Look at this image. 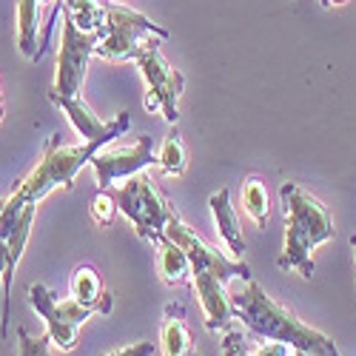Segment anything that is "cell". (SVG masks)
I'll return each mask as SVG.
<instances>
[{"mask_svg":"<svg viewBox=\"0 0 356 356\" xmlns=\"http://www.w3.org/2000/svg\"><path fill=\"white\" fill-rule=\"evenodd\" d=\"M49 100H51V106H57V108H60L69 117L72 129L83 140H117V137H123L129 131V126H131L129 111H120L111 123H103L97 114H92V108L86 106V100L80 95L77 97H66V95H57L54 88H51Z\"/></svg>","mask_w":356,"mask_h":356,"instance_id":"obj_12","label":"cell"},{"mask_svg":"<svg viewBox=\"0 0 356 356\" xmlns=\"http://www.w3.org/2000/svg\"><path fill=\"white\" fill-rule=\"evenodd\" d=\"M88 214H92V220L97 222V225H111V220H114V214H117V202L111 200V194L108 191H97V197L92 200V205H88Z\"/></svg>","mask_w":356,"mask_h":356,"instance_id":"obj_22","label":"cell"},{"mask_svg":"<svg viewBox=\"0 0 356 356\" xmlns=\"http://www.w3.org/2000/svg\"><path fill=\"white\" fill-rule=\"evenodd\" d=\"M231 308H234V316L243 319L245 328L259 339L285 342L288 348L302 350L308 356H339V348L328 334L296 319V314L280 305L254 280H245L243 291L231 293Z\"/></svg>","mask_w":356,"mask_h":356,"instance_id":"obj_1","label":"cell"},{"mask_svg":"<svg viewBox=\"0 0 356 356\" xmlns=\"http://www.w3.org/2000/svg\"><path fill=\"white\" fill-rule=\"evenodd\" d=\"M35 211L38 205H12L6 200V205L0 209V282H3V316H0V339L9 337V325H12V280H15V268L20 262V254L29 243V234H32V222H35Z\"/></svg>","mask_w":356,"mask_h":356,"instance_id":"obj_8","label":"cell"},{"mask_svg":"<svg viewBox=\"0 0 356 356\" xmlns=\"http://www.w3.org/2000/svg\"><path fill=\"white\" fill-rule=\"evenodd\" d=\"M63 15L74 20V26L86 35H97L106 23V3L103 0H60Z\"/></svg>","mask_w":356,"mask_h":356,"instance_id":"obj_19","label":"cell"},{"mask_svg":"<svg viewBox=\"0 0 356 356\" xmlns=\"http://www.w3.org/2000/svg\"><path fill=\"white\" fill-rule=\"evenodd\" d=\"M243 209L259 228L265 225V220H268V188H265L262 177H248L243 183Z\"/></svg>","mask_w":356,"mask_h":356,"instance_id":"obj_20","label":"cell"},{"mask_svg":"<svg viewBox=\"0 0 356 356\" xmlns=\"http://www.w3.org/2000/svg\"><path fill=\"white\" fill-rule=\"evenodd\" d=\"M134 63L145 80V111L148 114H163L165 123H177L180 120V97H183V88H186V77L180 74V69H174L165 54L160 51V38H148Z\"/></svg>","mask_w":356,"mask_h":356,"instance_id":"obj_5","label":"cell"},{"mask_svg":"<svg viewBox=\"0 0 356 356\" xmlns=\"http://www.w3.org/2000/svg\"><path fill=\"white\" fill-rule=\"evenodd\" d=\"M293 356H308V353H302V350H293Z\"/></svg>","mask_w":356,"mask_h":356,"instance_id":"obj_30","label":"cell"},{"mask_svg":"<svg viewBox=\"0 0 356 356\" xmlns=\"http://www.w3.org/2000/svg\"><path fill=\"white\" fill-rule=\"evenodd\" d=\"M63 43H60V54H57V74H54V92L66 95V97H77L83 80H86V69H88V57L97 49V35H86L74 26V20L69 15H63Z\"/></svg>","mask_w":356,"mask_h":356,"instance_id":"obj_9","label":"cell"},{"mask_svg":"<svg viewBox=\"0 0 356 356\" xmlns=\"http://www.w3.org/2000/svg\"><path fill=\"white\" fill-rule=\"evenodd\" d=\"M350 248H353V257H356V236H350Z\"/></svg>","mask_w":356,"mask_h":356,"instance_id":"obj_28","label":"cell"},{"mask_svg":"<svg viewBox=\"0 0 356 356\" xmlns=\"http://www.w3.org/2000/svg\"><path fill=\"white\" fill-rule=\"evenodd\" d=\"M117 202V211H123L134 231L148 243H160L165 236V225L177 217L168 205L165 194L154 186V180L145 171L131 174L123 188H106Z\"/></svg>","mask_w":356,"mask_h":356,"instance_id":"obj_4","label":"cell"},{"mask_svg":"<svg viewBox=\"0 0 356 356\" xmlns=\"http://www.w3.org/2000/svg\"><path fill=\"white\" fill-rule=\"evenodd\" d=\"M0 92H3V86H0Z\"/></svg>","mask_w":356,"mask_h":356,"instance_id":"obj_32","label":"cell"},{"mask_svg":"<svg viewBox=\"0 0 356 356\" xmlns=\"http://www.w3.org/2000/svg\"><path fill=\"white\" fill-rule=\"evenodd\" d=\"M49 334L32 337L26 328H17V356H49Z\"/></svg>","mask_w":356,"mask_h":356,"instance_id":"obj_24","label":"cell"},{"mask_svg":"<svg viewBox=\"0 0 356 356\" xmlns=\"http://www.w3.org/2000/svg\"><path fill=\"white\" fill-rule=\"evenodd\" d=\"M220 350H222V356H251V339L243 331L228 328V331H222Z\"/></svg>","mask_w":356,"mask_h":356,"instance_id":"obj_23","label":"cell"},{"mask_svg":"<svg viewBox=\"0 0 356 356\" xmlns=\"http://www.w3.org/2000/svg\"><path fill=\"white\" fill-rule=\"evenodd\" d=\"M38 29H40V0H17V49L26 60L38 63Z\"/></svg>","mask_w":356,"mask_h":356,"instance_id":"obj_18","label":"cell"},{"mask_svg":"<svg viewBox=\"0 0 356 356\" xmlns=\"http://www.w3.org/2000/svg\"><path fill=\"white\" fill-rule=\"evenodd\" d=\"M280 200L285 211V245H282L277 265H280V271H296L305 280H311L316 271V265H314L316 245L337 236L334 220L328 209L311 191H305L296 183H282Z\"/></svg>","mask_w":356,"mask_h":356,"instance_id":"obj_2","label":"cell"},{"mask_svg":"<svg viewBox=\"0 0 356 356\" xmlns=\"http://www.w3.org/2000/svg\"><path fill=\"white\" fill-rule=\"evenodd\" d=\"M154 353H157V345L154 342H134V345H126V348L108 350L103 356H154Z\"/></svg>","mask_w":356,"mask_h":356,"instance_id":"obj_25","label":"cell"},{"mask_svg":"<svg viewBox=\"0 0 356 356\" xmlns=\"http://www.w3.org/2000/svg\"><path fill=\"white\" fill-rule=\"evenodd\" d=\"M191 285H194V293L202 305V314H205V328L211 334H220V331H228L231 322L236 319L234 316V308H231V291H228V280L217 271H209V268H197L191 271Z\"/></svg>","mask_w":356,"mask_h":356,"instance_id":"obj_13","label":"cell"},{"mask_svg":"<svg viewBox=\"0 0 356 356\" xmlns=\"http://www.w3.org/2000/svg\"><path fill=\"white\" fill-rule=\"evenodd\" d=\"M97 38L100 40L95 54H100L103 60H111V63H123V60H134L140 46L148 38L168 40V32L163 26L152 23V17H145L129 6L106 3V23L97 32Z\"/></svg>","mask_w":356,"mask_h":356,"instance_id":"obj_6","label":"cell"},{"mask_svg":"<svg viewBox=\"0 0 356 356\" xmlns=\"http://www.w3.org/2000/svg\"><path fill=\"white\" fill-rule=\"evenodd\" d=\"M0 123H3V103H0Z\"/></svg>","mask_w":356,"mask_h":356,"instance_id":"obj_29","label":"cell"},{"mask_svg":"<svg viewBox=\"0 0 356 356\" xmlns=\"http://www.w3.org/2000/svg\"><path fill=\"white\" fill-rule=\"evenodd\" d=\"M111 143L114 140H83L80 145H66L60 140V134H51L43 145V157L15 186L9 202L17 205V209H23V205H38L54 188L72 191L77 171L86 163H92V157L100 152L103 145H111Z\"/></svg>","mask_w":356,"mask_h":356,"instance_id":"obj_3","label":"cell"},{"mask_svg":"<svg viewBox=\"0 0 356 356\" xmlns=\"http://www.w3.org/2000/svg\"><path fill=\"white\" fill-rule=\"evenodd\" d=\"M319 3H322L325 9H331V6H342V3H348V0H319Z\"/></svg>","mask_w":356,"mask_h":356,"instance_id":"obj_27","label":"cell"},{"mask_svg":"<svg viewBox=\"0 0 356 356\" xmlns=\"http://www.w3.org/2000/svg\"><path fill=\"white\" fill-rule=\"evenodd\" d=\"M209 209H211V217H214L217 236L225 243L228 254H231L234 259H243L248 243H245L243 228H240V217H236L234 205H231V191H228V188H220L217 194H211Z\"/></svg>","mask_w":356,"mask_h":356,"instance_id":"obj_14","label":"cell"},{"mask_svg":"<svg viewBox=\"0 0 356 356\" xmlns=\"http://www.w3.org/2000/svg\"><path fill=\"white\" fill-rule=\"evenodd\" d=\"M26 302L43 322H46V334L51 339L54 348H60L63 353L77 348V331L92 319L97 311L80 305L77 300H60L51 288H46L43 282H32L26 288Z\"/></svg>","mask_w":356,"mask_h":356,"instance_id":"obj_7","label":"cell"},{"mask_svg":"<svg viewBox=\"0 0 356 356\" xmlns=\"http://www.w3.org/2000/svg\"><path fill=\"white\" fill-rule=\"evenodd\" d=\"M165 236L188 254V259H191V271H197V268H209V271L222 274L228 282H231V280H236V277L251 280V268H248V265H245L243 259L225 257L222 251L211 248V245L205 243L200 234H194V231H191L180 217H174V220L165 225Z\"/></svg>","mask_w":356,"mask_h":356,"instance_id":"obj_11","label":"cell"},{"mask_svg":"<svg viewBox=\"0 0 356 356\" xmlns=\"http://www.w3.org/2000/svg\"><path fill=\"white\" fill-rule=\"evenodd\" d=\"M160 350H163V356H197L188 322H186V308L180 302H168L163 308Z\"/></svg>","mask_w":356,"mask_h":356,"instance_id":"obj_15","label":"cell"},{"mask_svg":"<svg viewBox=\"0 0 356 356\" xmlns=\"http://www.w3.org/2000/svg\"><path fill=\"white\" fill-rule=\"evenodd\" d=\"M3 205H6V200H3V197H0V209H3Z\"/></svg>","mask_w":356,"mask_h":356,"instance_id":"obj_31","label":"cell"},{"mask_svg":"<svg viewBox=\"0 0 356 356\" xmlns=\"http://www.w3.org/2000/svg\"><path fill=\"white\" fill-rule=\"evenodd\" d=\"M291 350H293V348H288L285 342H265V345L254 348L251 356H293Z\"/></svg>","mask_w":356,"mask_h":356,"instance_id":"obj_26","label":"cell"},{"mask_svg":"<svg viewBox=\"0 0 356 356\" xmlns=\"http://www.w3.org/2000/svg\"><path fill=\"white\" fill-rule=\"evenodd\" d=\"M154 160H157V154H154L152 134H140L131 145H103L88 165L95 168L97 188L106 191V188H111V183L129 180L131 174H140Z\"/></svg>","mask_w":356,"mask_h":356,"instance_id":"obj_10","label":"cell"},{"mask_svg":"<svg viewBox=\"0 0 356 356\" xmlns=\"http://www.w3.org/2000/svg\"><path fill=\"white\" fill-rule=\"evenodd\" d=\"M154 163L160 165V171H163L165 177H180V174H186L188 157H186V145H183L180 134L171 131V134L163 140V145H160V152H157V160H154Z\"/></svg>","mask_w":356,"mask_h":356,"instance_id":"obj_21","label":"cell"},{"mask_svg":"<svg viewBox=\"0 0 356 356\" xmlns=\"http://www.w3.org/2000/svg\"><path fill=\"white\" fill-rule=\"evenodd\" d=\"M69 296L72 300H77L80 305H88V308H95L97 314H108L114 300H111V293L103 288V280L97 274L95 265H77L72 280H69Z\"/></svg>","mask_w":356,"mask_h":356,"instance_id":"obj_16","label":"cell"},{"mask_svg":"<svg viewBox=\"0 0 356 356\" xmlns=\"http://www.w3.org/2000/svg\"><path fill=\"white\" fill-rule=\"evenodd\" d=\"M154 245H157V271H160L163 282L165 285H186L191 280V259H188V254L177 243H171L168 236H163V240L154 243Z\"/></svg>","mask_w":356,"mask_h":356,"instance_id":"obj_17","label":"cell"}]
</instances>
